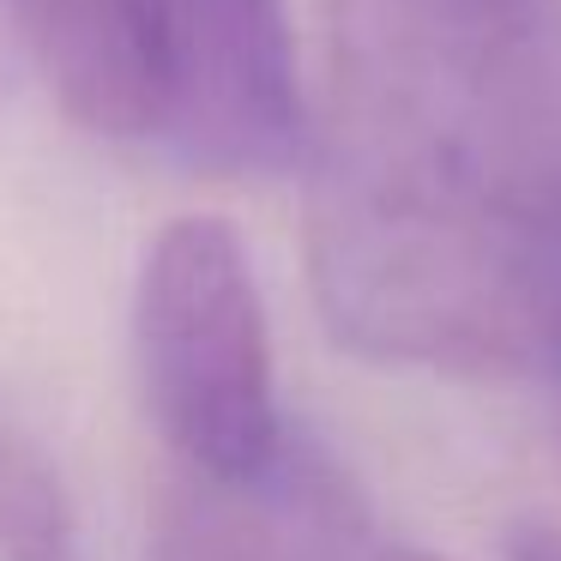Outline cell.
I'll list each match as a JSON object with an SVG mask.
<instances>
[{
    "label": "cell",
    "instance_id": "8992f818",
    "mask_svg": "<svg viewBox=\"0 0 561 561\" xmlns=\"http://www.w3.org/2000/svg\"><path fill=\"white\" fill-rule=\"evenodd\" d=\"M525 380H537L556 411L561 428V236H556V254L543 266V290H537V314H531V344H525Z\"/></svg>",
    "mask_w": 561,
    "mask_h": 561
},
{
    "label": "cell",
    "instance_id": "ba28073f",
    "mask_svg": "<svg viewBox=\"0 0 561 561\" xmlns=\"http://www.w3.org/2000/svg\"><path fill=\"white\" fill-rule=\"evenodd\" d=\"M513 561H561V531L556 525H525V531H513Z\"/></svg>",
    "mask_w": 561,
    "mask_h": 561
},
{
    "label": "cell",
    "instance_id": "277c9868",
    "mask_svg": "<svg viewBox=\"0 0 561 561\" xmlns=\"http://www.w3.org/2000/svg\"><path fill=\"white\" fill-rule=\"evenodd\" d=\"M356 513L327 465L284 447L260 483L182 471L158 513L151 561H344Z\"/></svg>",
    "mask_w": 561,
    "mask_h": 561
},
{
    "label": "cell",
    "instance_id": "3957f363",
    "mask_svg": "<svg viewBox=\"0 0 561 561\" xmlns=\"http://www.w3.org/2000/svg\"><path fill=\"white\" fill-rule=\"evenodd\" d=\"M158 122L151 146L199 175H278L308 146L290 0H139Z\"/></svg>",
    "mask_w": 561,
    "mask_h": 561
},
{
    "label": "cell",
    "instance_id": "5b68a950",
    "mask_svg": "<svg viewBox=\"0 0 561 561\" xmlns=\"http://www.w3.org/2000/svg\"><path fill=\"white\" fill-rule=\"evenodd\" d=\"M0 561H85L61 471L13 423H0Z\"/></svg>",
    "mask_w": 561,
    "mask_h": 561
},
{
    "label": "cell",
    "instance_id": "6da1fadb",
    "mask_svg": "<svg viewBox=\"0 0 561 561\" xmlns=\"http://www.w3.org/2000/svg\"><path fill=\"white\" fill-rule=\"evenodd\" d=\"M302 158L332 339L519 375L561 236V0H327Z\"/></svg>",
    "mask_w": 561,
    "mask_h": 561
},
{
    "label": "cell",
    "instance_id": "9c48e42d",
    "mask_svg": "<svg viewBox=\"0 0 561 561\" xmlns=\"http://www.w3.org/2000/svg\"><path fill=\"white\" fill-rule=\"evenodd\" d=\"M387 561H435V556H411V549H399V556H387Z\"/></svg>",
    "mask_w": 561,
    "mask_h": 561
},
{
    "label": "cell",
    "instance_id": "52a82bcc",
    "mask_svg": "<svg viewBox=\"0 0 561 561\" xmlns=\"http://www.w3.org/2000/svg\"><path fill=\"white\" fill-rule=\"evenodd\" d=\"M25 0H0V85H13L25 67Z\"/></svg>",
    "mask_w": 561,
    "mask_h": 561
},
{
    "label": "cell",
    "instance_id": "7a4b0ae2",
    "mask_svg": "<svg viewBox=\"0 0 561 561\" xmlns=\"http://www.w3.org/2000/svg\"><path fill=\"white\" fill-rule=\"evenodd\" d=\"M139 392L182 459L211 483H260L290 447L272 380V327L230 218L187 211L146 242L134 284Z\"/></svg>",
    "mask_w": 561,
    "mask_h": 561
}]
</instances>
